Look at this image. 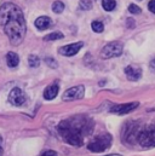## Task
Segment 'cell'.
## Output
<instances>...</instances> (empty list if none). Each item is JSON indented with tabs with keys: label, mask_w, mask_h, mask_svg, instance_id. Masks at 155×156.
<instances>
[{
	"label": "cell",
	"mask_w": 155,
	"mask_h": 156,
	"mask_svg": "<svg viewBox=\"0 0 155 156\" xmlns=\"http://www.w3.org/2000/svg\"><path fill=\"white\" fill-rule=\"evenodd\" d=\"M150 67H152V69H154L155 70V58L150 61Z\"/></svg>",
	"instance_id": "d4e9b609"
},
{
	"label": "cell",
	"mask_w": 155,
	"mask_h": 156,
	"mask_svg": "<svg viewBox=\"0 0 155 156\" xmlns=\"http://www.w3.org/2000/svg\"><path fill=\"white\" fill-rule=\"evenodd\" d=\"M9 101H10V103H11L12 105H15V107H21V105H23L24 102H26V94H24V92H23L21 88L15 87V88L11 90V92H10V94H9Z\"/></svg>",
	"instance_id": "ba28073f"
},
{
	"label": "cell",
	"mask_w": 155,
	"mask_h": 156,
	"mask_svg": "<svg viewBox=\"0 0 155 156\" xmlns=\"http://www.w3.org/2000/svg\"><path fill=\"white\" fill-rule=\"evenodd\" d=\"M106 156H121V155H119V154H110V155H106Z\"/></svg>",
	"instance_id": "484cf974"
},
{
	"label": "cell",
	"mask_w": 155,
	"mask_h": 156,
	"mask_svg": "<svg viewBox=\"0 0 155 156\" xmlns=\"http://www.w3.org/2000/svg\"><path fill=\"white\" fill-rule=\"evenodd\" d=\"M34 24H35V27L38 28L39 30H45V29H47V28H50L52 26V21L47 16H41V17L35 20Z\"/></svg>",
	"instance_id": "7c38bea8"
},
{
	"label": "cell",
	"mask_w": 155,
	"mask_h": 156,
	"mask_svg": "<svg viewBox=\"0 0 155 156\" xmlns=\"http://www.w3.org/2000/svg\"><path fill=\"white\" fill-rule=\"evenodd\" d=\"M57 131L66 143L80 147L84 143V138L90 136L93 131V121L87 116H73L63 120L58 126Z\"/></svg>",
	"instance_id": "7a4b0ae2"
},
{
	"label": "cell",
	"mask_w": 155,
	"mask_h": 156,
	"mask_svg": "<svg viewBox=\"0 0 155 156\" xmlns=\"http://www.w3.org/2000/svg\"><path fill=\"white\" fill-rule=\"evenodd\" d=\"M2 138H1V136H0V156H2V153H4V150H2Z\"/></svg>",
	"instance_id": "cb8c5ba5"
},
{
	"label": "cell",
	"mask_w": 155,
	"mask_h": 156,
	"mask_svg": "<svg viewBox=\"0 0 155 156\" xmlns=\"http://www.w3.org/2000/svg\"><path fill=\"white\" fill-rule=\"evenodd\" d=\"M79 6L81 10H91L92 9V1L91 0H80Z\"/></svg>",
	"instance_id": "d6986e66"
},
{
	"label": "cell",
	"mask_w": 155,
	"mask_h": 156,
	"mask_svg": "<svg viewBox=\"0 0 155 156\" xmlns=\"http://www.w3.org/2000/svg\"><path fill=\"white\" fill-rule=\"evenodd\" d=\"M45 62H46V64H49V66H50L51 68H53V69H55V68H57V66H58V64H57V62H56L53 58H51V57L45 58Z\"/></svg>",
	"instance_id": "44dd1931"
},
{
	"label": "cell",
	"mask_w": 155,
	"mask_h": 156,
	"mask_svg": "<svg viewBox=\"0 0 155 156\" xmlns=\"http://www.w3.org/2000/svg\"><path fill=\"white\" fill-rule=\"evenodd\" d=\"M0 24L13 46L20 45L26 35V21L22 10L13 2L0 6Z\"/></svg>",
	"instance_id": "6da1fadb"
},
{
	"label": "cell",
	"mask_w": 155,
	"mask_h": 156,
	"mask_svg": "<svg viewBox=\"0 0 155 156\" xmlns=\"http://www.w3.org/2000/svg\"><path fill=\"white\" fill-rule=\"evenodd\" d=\"M128 11H130L132 15H138V13H141V12H142L141 7H139V6H137L136 4H130V5H128Z\"/></svg>",
	"instance_id": "ffe728a7"
},
{
	"label": "cell",
	"mask_w": 155,
	"mask_h": 156,
	"mask_svg": "<svg viewBox=\"0 0 155 156\" xmlns=\"http://www.w3.org/2000/svg\"><path fill=\"white\" fill-rule=\"evenodd\" d=\"M124 50V45L120 41H112L109 44H107L102 51H101V58L102 59H109V58H114L121 56Z\"/></svg>",
	"instance_id": "5b68a950"
},
{
	"label": "cell",
	"mask_w": 155,
	"mask_h": 156,
	"mask_svg": "<svg viewBox=\"0 0 155 156\" xmlns=\"http://www.w3.org/2000/svg\"><path fill=\"white\" fill-rule=\"evenodd\" d=\"M91 28L95 33H102L104 30V24L101 21H93L91 23Z\"/></svg>",
	"instance_id": "9a60e30c"
},
{
	"label": "cell",
	"mask_w": 155,
	"mask_h": 156,
	"mask_svg": "<svg viewBox=\"0 0 155 156\" xmlns=\"http://www.w3.org/2000/svg\"><path fill=\"white\" fill-rule=\"evenodd\" d=\"M63 10H64V4L62 2V1H55L53 4H52V11L55 12V13H62L63 12Z\"/></svg>",
	"instance_id": "2e32d148"
},
{
	"label": "cell",
	"mask_w": 155,
	"mask_h": 156,
	"mask_svg": "<svg viewBox=\"0 0 155 156\" xmlns=\"http://www.w3.org/2000/svg\"><path fill=\"white\" fill-rule=\"evenodd\" d=\"M28 64H29L32 68H38L39 66H40V59H39L38 56L31 55V56L28 57Z\"/></svg>",
	"instance_id": "e0dca14e"
},
{
	"label": "cell",
	"mask_w": 155,
	"mask_h": 156,
	"mask_svg": "<svg viewBox=\"0 0 155 156\" xmlns=\"http://www.w3.org/2000/svg\"><path fill=\"white\" fill-rule=\"evenodd\" d=\"M148 9H149L150 12L155 13V0H150V1H149V4H148Z\"/></svg>",
	"instance_id": "7402d4cb"
},
{
	"label": "cell",
	"mask_w": 155,
	"mask_h": 156,
	"mask_svg": "<svg viewBox=\"0 0 155 156\" xmlns=\"http://www.w3.org/2000/svg\"><path fill=\"white\" fill-rule=\"evenodd\" d=\"M112 136L109 133H102L97 136L95 139H92L87 144V149L92 153H102L106 151L110 145H112Z\"/></svg>",
	"instance_id": "3957f363"
},
{
	"label": "cell",
	"mask_w": 155,
	"mask_h": 156,
	"mask_svg": "<svg viewBox=\"0 0 155 156\" xmlns=\"http://www.w3.org/2000/svg\"><path fill=\"white\" fill-rule=\"evenodd\" d=\"M58 91H59V87L57 83H52V85H49L45 91H44V98L46 101H51L53 99L57 94H58Z\"/></svg>",
	"instance_id": "8fae6325"
},
{
	"label": "cell",
	"mask_w": 155,
	"mask_h": 156,
	"mask_svg": "<svg viewBox=\"0 0 155 156\" xmlns=\"http://www.w3.org/2000/svg\"><path fill=\"white\" fill-rule=\"evenodd\" d=\"M41 156H58V155H57V153H56L55 150H47V151L42 153Z\"/></svg>",
	"instance_id": "603a6c76"
},
{
	"label": "cell",
	"mask_w": 155,
	"mask_h": 156,
	"mask_svg": "<svg viewBox=\"0 0 155 156\" xmlns=\"http://www.w3.org/2000/svg\"><path fill=\"white\" fill-rule=\"evenodd\" d=\"M125 75L130 81H137L142 76V68L138 66H127L125 68Z\"/></svg>",
	"instance_id": "30bf717a"
},
{
	"label": "cell",
	"mask_w": 155,
	"mask_h": 156,
	"mask_svg": "<svg viewBox=\"0 0 155 156\" xmlns=\"http://www.w3.org/2000/svg\"><path fill=\"white\" fill-rule=\"evenodd\" d=\"M85 94V86L84 85H78L74 86L69 90H67L63 96H62V99L64 102H70V101H75V99H81Z\"/></svg>",
	"instance_id": "8992f818"
},
{
	"label": "cell",
	"mask_w": 155,
	"mask_h": 156,
	"mask_svg": "<svg viewBox=\"0 0 155 156\" xmlns=\"http://www.w3.org/2000/svg\"><path fill=\"white\" fill-rule=\"evenodd\" d=\"M6 62H7V66H9L10 68H15V67H17L18 63H20V57H18L17 53H15V52H9V53L6 55Z\"/></svg>",
	"instance_id": "4fadbf2b"
},
{
	"label": "cell",
	"mask_w": 155,
	"mask_h": 156,
	"mask_svg": "<svg viewBox=\"0 0 155 156\" xmlns=\"http://www.w3.org/2000/svg\"><path fill=\"white\" fill-rule=\"evenodd\" d=\"M138 102H131V103H124V104H115L110 108V113L117 115H126L131 112H133L138 107Z\"/></svg>",
	"instance_id": "52a82bcc"
},
{
	"label": "cell",
	"mask_w": 155,
	"mask_h": 156,
	"mask_svg": "<svg viewBox=\"0 0 155 156\" xmlns=\"http://www.w3.org/2000/svg\"><path fill=\"white\" fill-rule=\"evenodd\" d=\"M137 142L144 148L155 147V126H150L144 129H139Z\"/></svg>",
	"instance_id": "277c9868"
},
{
	"label": "cell",
	"mask_w": 155,
	"mask_h": 156,
	"mask_svg": "<svg viewBox=\"0 0 155 156\" xmlns=\"http://www.w3.org/2000/svg\"><path fill=\"white\" fill-rule=\"evenodd\" d=\"M82 46H84V42H81V41L75 42V44H70V45H66L58 50V53L62 56H66V57H72V56L77 55Z\"/></svg>",
	"instance_id": "9c48e42d"
},
{
	"label": "cell",
	"mask_w": 155,
	"mask_h": 156,
	"mask_svg": "<svg viewBox=\"0 0 155 156\" xmlns=\"http://www.w3.org/2000/svg\"><path fill=\"white\" fill-rule=\"evenodd\" d=\"M58 39H63V34L61 32H55V33H51L49 35H46L44 40L45 41H53V40H58Z\"/></svg>",
	"instance_id": "ac0fdd59"
},
{
	"label": "cell",
	"mask_w": 155,
	"mask_h": 156,
	"mask_svg": "<svg viewBox=\"0 0 155 156\" xmlns=\"http://www.w3.org/2000/svg\"><path fill=\"white\" fill-rule=\"evenodd\" d=\"M102 6L106 11H113L116 7L115 0H102Z\"/></svg>",
	"instance_id": "5bb4252c"
}]
</instances>
